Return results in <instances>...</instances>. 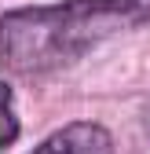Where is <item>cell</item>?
Segmentation results:
<instances>
[{"label":"cell","instance_id":"obj_1","mask_svg":"<svg viewBox=\"0 0 150 154\" xmlns=\"http://www.w3.org/2000/svg\"><path fill=\"white\" fill-rule=\"evenodd\" d=\"M139 26H150V0H62L18 8L0 18V63L18 73H48Z\"/></svg>","mask_w":150,"mask_h":154},{"label":"cell","instance_id":"obj_3","mask_svg":"<svg viewBox=\"0 0 150 154\" xmlns=\"http://www.w3.org/2000/svg\"><path fill=\"white\" fill-rule=\"evenodd\" d=\"M18 140V118H15V103H11V88L0 81V150L11 147Z\"/></svg>","mask_w":150,"mask_h":154},{"label":"cell","instance_id":"obj_2","mask_svg":"<svg viewBox=\"0 0 150 154\" xmlns=\"http://www.w3.org/2000/svg\"><path fill=\"white\" fill-rule=\"evenodd\" d=\"M33 154H114V136L99 121H73L51 132Z\"/></svg>","mask_w":150,"mask_h":154}]
</instances>
